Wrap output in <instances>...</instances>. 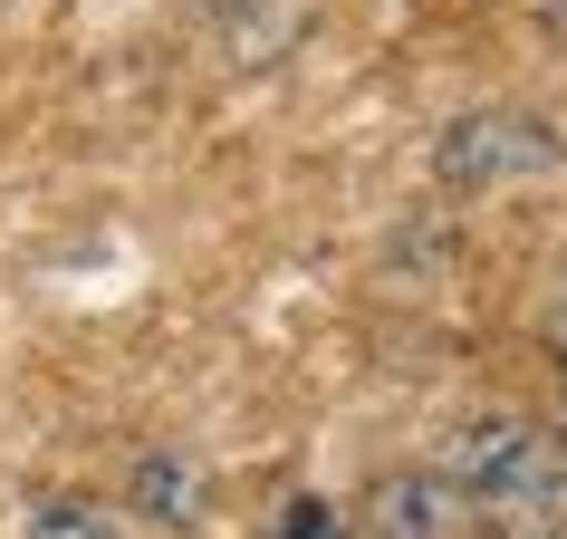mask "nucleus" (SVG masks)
Instances as JSON below:
<instances>
[{
	"label": "nucleus",
	"mask_w": 567,
	"mask_h": 539,
	"mask_svg": "<svg viewBox=\"0 0 567 539\" xmlns=\"http://www.w3.org/2000/svg\"><path fill=\"white\" fill-rule=\"evenodd\" d=\"M433 164H443V183H462V193H481V183H529V174L558 164V125L529 116V106H481V116L443 125Z\"/></svg>",
	"instance_id": "obj_1"
},
{
	"label": "nucleus",
	"mask_w": 567,
	"mask_h": 539,
	"mask_svg": "<svg viewBox=\"0 0 567 539\" xmlns=\"http://www.w3.org/2000/svg\"><path fill=\"white\" fill-rule=\"evenodd\" d=\"M462 481L452 472H385L365 491V530L375 539H462Z\"/></svg>",
	"instance_id": "obj_2"
},
{
	"label": "nucleus",
	"mask_w": 567,
	"mask_h": 539,
	"mask_svg": "<svg viewBox=\"0 0 567 539\" xmlns=\"http://www.w3.org/2000/svg\"><path fill=\"white\" fill-rule=\"evenodd\" d=\"M125 501L145 510L154 530H193V520H203V472H193L183 452H145L135 481H125Z\"/></svg>",
	"instance_id": "obj_3"
},
{
	"label": "nucleus",
	"mask_w": 567,
	"mask_h": 539,
	"mask_svg": "<svg viewBox=\"0 0 567 539\" xmlns=\"http://www.w3.org/2000/svg\"><path fill=\"white\" fill-rule=\"evenodd\" d=\"M30 539H106V510H87V501H39V510H30Z\"/></svg>",
	"instance_id": "obj_4"
},
{
	"label": "nucleus",
	"mask_w": 567,
	"mask_h": 539,
	"mask_svg": "<svg viewBox=\"0 0 567 539\" xmlns=\"http://www.w3.org/2000/svg\"><path fill=\"white\" fill-rule=\"evenodd\" d=\"M279 539H347V530H337V510H328V501H299L289 520H279Z\"/></svg>",
	"instance_id": "obj_5"
},
{
	"label": "nucleus",
	"mask_w": 567,
	"mask_h": 539,
	"mask_svg": "<svg viewBox=\"0 0 567 539\" xmlns=\"http://www.w3.org/2000/svg\"><path fill=\"white\" fill-rule=\"evenodd\" d=\"M548 357L567 366V308H558V318H548Z\"/></svg>",
	"instance_id": "obj_6"
},
{
	"label": "nucleus",
	"mask_w": 567,
	"mask_h": 539,
	"mask_svg": "<svg viewBox=\"0 0 567 539\" xmlns=\"http://www.w3.org/2000/svg\"><path fill=\"white\" fill-rule=\"evenodd\" d=\"M558 452H567V424H558Z\"/></svg>",
	"instance_id": "obj_7"
}]
</instances>
